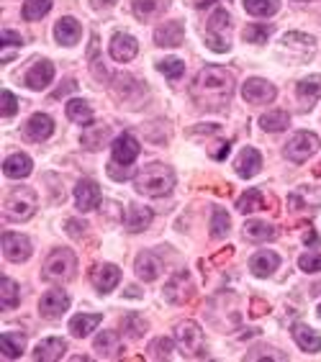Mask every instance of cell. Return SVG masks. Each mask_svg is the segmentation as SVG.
I'll use <instances>...</instances> for the list:
<instances>
[{"label":"cell","mask_w":321,"mask_h":362,"mask_svg":"<svg viewBox=\"0 0 321 362\" xmlns=\"http://www.w3.org/2000/svg\"><path fill=\"white\" fill-rule=\"evenodd\" d=\"M298 268L304 273H321V254L306 252L298 257Z\"/></svg>","instance_id":"obj_46"},{"label":"cell","mask_w":321,"mask_h":362,"mask_svg":"<svg viewBox=\"0 0 321 362\" xmlns=\"http://www.w3.org/2000/svg\"><path fill=\"white\" fill-rule=\"evenodd\" d=\"M36 193L31 188H13L3 201V213L8 221H26L36 213Z\"/></svg>","instance_id":"obj_3"},{"label":"cell","mask_w":321,"mask_h":362,"mask_svg":"<svg viewBox=\"0 0 321 362\" xmlns=\"http://www.w3.org/2000/svg\"><path fill=\"white\" fill-rule=\"evenodd\" d=\"M259 126L267 134H280V131H285L290 126V116L285 110H267V113L259 116Z\"/></svg>","instance_id":"obj_32"},{"label":"cell","mask_w":321,"mask_h":362,"mask_svg":"<svg viewBox=\"0 0 321 362\" xmlns=\"http://www.w3.org/2000/svg\"><path fill=\"white\" fill-rule=\"evenodd\" d=\"M3 257L8 262H24L31 257V242L21 234H3Z\"/></svg>","instance_id":"obj_12"},{"label":"cell","mask_w":321,"mask_h":362,"mask_svg":"<svg viewBox=\"0 0 321 362\" xmlns=\"http://www.w3.org/2000/svg\"><path fill=\"white\" fill-rule=\"evenodd\" d=\"M110 139V126L108 124H95V126H87L85 131H83V147L85 150H103L106 144H108Z\"/></svg>","instance_id":"obj_30"},{"label":"cell","mask_w":321,"mask_h":362,"mask_svg":"<svg viewBox=\"0 0 321 362\" xmlns=\"http://www.w3.org/2000/svg\"><path fill=\"white\" fill-rule=\"evenodd\" d=\"M134 188L141 196L149 198H165L175 188V173L162 162H152V165L141 167L136 178H134Z\"/></svg>","instance_id":"obj_2"},{"label":"cell","mask_w":321,"mask_h":362,"mask_svg":"<svg viewBox=\"0 0 321 362\" xmlns=\"http://www.w3.org/2000/svg\"><path fill=\"white\" fill-rule=\"evenodd\" d=\"M18 301H21L18 285L13 283L10 277L3 275V280H0V308H3V311H10V308L18 306Z\"/></svg>","instance_id":"obj_35"},{"label":"cell","mask_w":321,"mask_h":362,"mask_svg":"<svg viewBox=\"0 0 321 362\" xmlns=\"http://www.w3.org/2000/svg\"><path fill=\"white\" fill-rule=\"evenodd\" d=\"M234 93V75L224 67H206L196 80V98L204 103V108L227 106Z\"/></svg>","instance_id":"obj_1"},{"label":"cell","mask_w":321,"mask_h":362,"mask_svg":"<svg viewBox=\"0 0 321 362\" xmlns=\"http://www.w3.org/2000/svg\"><path fill=\"white\" fill-rule=\"evenodd\" d=\"M157 70L162 72L165 78L178 80V78H183L185 64H183V59H175V57H170V59H159V62H157Z\"/></svg>","instance_id":"obj_43"},{"label":"cell","mask_w":321,"mask_h":362,"mask_svg":"<svg viewBox=\"0 0 321 362\" xmlns=\"http://www.w3.org/2000/svg\"><path fill=\"white\" fill-rule=\"evenodd\" d=\"M296 95L301 101V108H311L321 98V75H308L296 85Z\"/></svg>","instance_id":"obj_23"},{"label":"cell","mask_w":321,"mask_h":362,"mask_svg":"<svg viewBox=\"0 0 321 362\" xmlns=\"http://www.w3.org/2000/svg\"><path fill=\"white\" fill-rule=\"evenodd\" d=\"M134 270H136V275H139L144 283H155L157 277H159L162 262H159V257H157V254L141 252L139 257H136V265H134Z\"/></svg>","instance_id":"obj_27"},{"label":"cell","mask_w":321,"mask_h":362,"mask_svg":"<svg viewBox=\"0 0 321 362\" xmlns=\"http://www.w3.org/2000/svg\"><path fill=\"white\" fill-rule=\"evenodd\" d=\"M75 203L83 213L93 211L101 205V188L95 180H80L78 188H75Z\"/></svg>","instance_id":"obj_15"},{"label":"cell","mask_w":321,"mask_h":362,"mask_svg":"<svg viewBox=\"0 0 321 362\" xmlns=\"http://www.w3.org/2000/svg\"><path fill=\"white\" fill-rule=\"evenodd\" d=\"M270 34H273V26L270 24H250L242 31V39L247 44H267Z\"/></svg>","instance_id":"obj_39"},{"label":"cell","mask_w":321,"mask_h":362,"mask_svg":"<svg viewBox=\"0 0 321 362\" xmlns=\"http://www.w3.org/2000/svg\"><path fill=\"white\" fill-rule=\"evenodd\" d=\"M52 134H55V121H52V116H47V113H34V116L26 121L24 136L29 142L34 144L47 142Z\"/></svg>","instance_id":"obj_11"},{"label":"cell","mask_w":321,"mask_h":362,"mask_svg":"<svg viewBox=\"0 0 321 362\" xmlns=\"http://www.w3.org/2000/svg\"><path fill=\"white\" fill-rule=\"evenodd\" d=\"M67 226H70L67 231H70L72 236H83V234H80V229H85L83 224H80V221H67Z\"/></svg>","instance_id":"obj_48"},{"label":"cell","mask_w":321,"mask_h":362,"mask_svg":"<svg viewBox=\"0 0 321 362\" xmlns=\"http://www.w3.org/2000/svg\"><path fill=\"white\" fill-rule=\"evenodd\" d=\"M183 39H185V29H183L180 21H167V24L157 26V31H155L157 47H162V49L180 47Z\"/></svg>","instance_id":"obj_16"},{"label":"cell","mask_w":321,"mask_h":362,"mask_svg":"<svg viewBox=\"0 0 321 362\" xmlns=\"http://www.w3.org/2000/svg\"><path fill=\"white\" fill-rule=\"evenodd\" d=\"M316 311H319V316H321V303H319V308H316Z\"/></svg>","instance_id":"obj_52"},{"label":"cell","mask_w":321,"mask_h":362,"mask_svg":"<svg viewBox=\"0 0 321 362\" xmlns=\"http://www.w3.org/2000/svg\"><path fill=\"white\" fill-rule=\"evenodd\" d=\"M278 90H275L273 82H267L262 78H250L242 85V98L247 103H255V106H262V103H273Z\"/></svg>","instance_id":"obj_9"},{"label":"cell","mask_w":321,"mask_h":362,"mask_svg":"<svg viewBox=\"0 0 321 362\" xmlns=\"http://www.w3.org/2000/svg\"><path fill=\"white\" fill-rule=\"evenodd\" d=\"M175 352V342L170 337H157L155 342H149L147 354L152 360H170Z\"/></svg>","instance_id":"obj_38"},{"label":"cell","mask_w":321,"mask_h":362,"mask_svg":"<svg viewBox=\"0 0 321 362\" xmlns=\"http://www.w3.org/2000/svg\"><path fill=\"white\" fill-rule=\"evenodd\" d=\"M67 118H70L72 124H90L93 121V108L87 106V101H80V98H75V101H67Z\"/></svg>","instance_id":"obj_34"},{"label":"cell","mask_w":321,"mask_h":362,"mask_svg":"<svg viewBox=\"0 0 321 362\" xmlns=\"http://www.w3.org/2000/svg\"><path fill=\"white\" fill-rule=\"evenodd\" d=\"M103 321V316L101 314H75L70 319V331H72V337H78V339H85L90 331H95V326Z\"/></svg>","instance_id":"obj_31"},{"label":"cell","mask_w":321,"mask_h":362,"mask_svg":"<svg viewBox=\"0 0 321 362\" xmlns=\"http://www.w3.org/2000/svg\"><path fill=\"white\" fill-rule=\"evenodd\" d=\"M80 36H83V29H80L78 18L72 16H64L59 18L55 24V39L57 44H62V47H72V44H78Z\"/></svg>","instance_id":"obj_21"},{"label":"cell","mask_w":321,"mask_h":362,"mask_svg":"<svg viewBox=\"0 0 321 362\" xmlns=\"http://www.w3.org/2000/svg\"><path fill=\"white\" fill-rule=\"evenodd\" d=\"M103 3H116V0H103Z\"/></svg>","instance_id":"obj_51"},{"label":"cell","mask_w":321,"mask_h":362,"mask_svg":"<svg viewBox=\"0 0 321 362\" xmlns=\"http://www.w3.org/2000/svg\"><path fill=\"white\" fill-rule=\"evenodd\" d=\"M67 308H70V296H67V291H59V288L47 291L39 301V314L44 316V319H52V321L59 319Z\"/></svg>","instance_id":"obj_10"},{"label":"cell","mask_w":321,"mask_h":362,"mask_svg":"<svg viewBox=\"0 0 321 362\" xmlns=\"http://www.w3.org/2000/svg\"><path fill=\"white\" fill-rule=\"evenodd\" d=\"M121 326H124V334H131V339H139L144 337V331H147V321L141 319L139 314H129L124 316V321H121Z\"/></svg>","instance_id":"obj_42"},{"label":"cell","mask_w":321,"mask_h":362,"mask_svg":"<svg viewBox=\"0 0 321 362\" xmlns=\"http://www.w3.org/2000/svg\"><path fill=\"white\" fill-rule=\"evenodd\" d=\"M0 349H3V360H18L26 352V334H21V331H3Z\"/></svg>","instance_id":"obj_26"},{"label":"cell","mask_w":321,"mask_h":362,"mask_svg":"<svg viewBox=\"0 0 321 362\" xmlns=\"http://www.w3.org/2000/svg\"><path fill=\"white\" fill-rule=\"evenodd\" d=\"M293 339H296V345L308 354H316L321 352V337L311 326H306V324H296L293 326Z\"/></svg>","instance_id":"obj_29"},{"label":"cell","mask_w":321,"mask_h":362,"mask_svg":"<svg viewBox=\"0 0 321 362\" xmlns=\"http://www.w3.org/2000/svg\"><path fill=\"white\" fill-rule=\"evenodd\" d=\"M75 268H78V257L70 249H55L47 257V262H44V273L41 275L49 283H64V280H72Z\"/></svg>","instance_id":"obj_6"},{"label":"cell","mask_w":321,"mask_h":362,"mask_svg":"<svg viewBox=\"0 0 321 362\" xmlns=\"http://www.w3.org/2000/svg\"><path fill=\"white\" fill-rule=\"evenodd\" d=\"M175 342L188 357H201L206 352V334L196 321H180L175 326Z\"/></svg>","instance_id":"obj_7"},{"label":"cell","mask_w":321,"mask_h":362,"mask_svg":"<svg viewBox=\"0 0 321 362\" xmlns=\"http://www.w3.org/2000/svg\"><path fill=\"white\" fill-rule=\"evenodd\" d=\"M252 308H255V311H252L255 316H262L267 311V303H262V301H252Z\"/></svg>","instance_id":"obj_49"},{"label":"cell","mask_w":321,"mask_h":362,"mask_svg":"<svg viewBox=\"0 0 321 362\" xmlns=\"http://www.w3.org/2000/svg\"><path fill=\"white\" fill-rule=\"evenodd\" d=\"M139 142H136V136H131L129 131L121 136H116L113 139V147H110V154H113V162H118V165H131L134 159L139 157Z\"/></svg>","instance_id":"obj_13"},{"label":"cell","mask_w":321,"mask_h":362,"mask_svg":"<svg viewBox=\"0 0 321 362\" xmlns=\"http://www.w3.org/2000/svg\"><path fill=\"white\" fill-rule=\"evenodd\" d=\"M108 52H110V57H113L116 62L126 64V62H131L134 57H136L139 44H136V39L129 36V34H116V36L110 39V44H108Z\"/></svg>","instance_id":"obj_17"},{"label":"cell","mask_w":321,"mask_h":362,"mask_svg":"<svg viewBox=\"0 0 321 362\" xmlns=\"http://www.w3.org/2000/svg\"><path fill=\"white\" fill-rule=\"evenodd\" d=\"M190 298H193V280H190V275L185 270H180V273H175V275L167 280L165 301L180 306V303H188Z\"/></svg>","instance_id":"obj_8"},{"label":"cell","mask_w":321,"mask_h":362,"mask_svg":"<svg viewBox=\"0 0 321 362\" xmlns=\"http://www.w3.org/2000/svg\"><path fill=\"white\" fill-rule=\"evenodd\" d=\"M0 41H3V47H21V44H24L21 34L8 31V29H3V36H0Z\"/></svg>","instance_id":"obj_47"},{"label":"cell","mask_w":321,"mask_h":362,"mask_svg":"<svg viewBox=\"0 0 321 362\" xmlns=\"http://www.w3.org/2000/svg\"><path fill=\"white\" fill-rule=\"evenodd\" d=\"M229 31H231V16H229L227 8H216L208 18V26H206V41H208V49L213 52H229L231 44H229Z\"/></svg>","instance_id":"obj_4"},{"label":"cell","mask_w":321,"mask_h":362,"mask_svg":"<svg viewBox=\"0 0 321 362\" xmlns=\"http://www.w3.org/2000/svg\"><path fill=\"white\" fill-rule=\"evenodd\" d=\"M162 0H134V16L139 18V21H149V18H155L159 10H162Z\"/></svg>","instance_id":"obj_40"},{"label":"cell","mask_w":321,"mask_h":362,"mask_svg":"<svg viewBox=\"0 0 321 362\" xmlns=\"http://www.w3.org/2000/svg\"><path fill=\"white\" fill-rule=\"evenodd\" d=\"M316 152H319V136L313 131H296L283 147V157L293 162V165H304Z\"/></svg>","instance_id":"obj_5"},{"label":"cell","mask_w":321,"mask_h":362,"mask_svg":"<svg viewBox=\"0 0 321 362\" xmlns=\"http://www.w3.org/2000/svg\"><path fill=\"white\" fill-rule=\"evenodd\" d=\"M244 236H247L250 242H270L275 236V229L270 226V224H265V221L252 219L244 224Z\"/></svg>","instance_id":"obj_33"},{"label":"cell","mask_w":321,"mask_h":362,"mask_svg":"<svg viewBox=\"0 0 321 362\" xmlns=\"http://www.w3.org/2000/svg\"><path fill=\"white\" fill-rule=\"evenodd\" d=\"M24 80L31 90H44V87L55 80V64L49 62V59H41V62H36L31 70L26 72Z\"/></svg>","instance_id":"obj_22"},{"label":"cell","mask_w":321,"mask_h":362,"mask_svg":"<svg viewBox=\"0 0 321 362\" xmlns=\"http://www.w3.org/2000/svg\"><path fill=\"white\" fill-rule=\"evenodd\" d=\"M236 208H239L242 213L259 211V208H262V196H259V190H247V193L236 201Z\"/></svg>","instance_id":"obj_44"},{"label":"cell","mask_w":321,"mask_h":362,"mask_svg":"<svg viewBox=\"0 0 321 362\" xmlns=\"http://www.w3.org/2000/svg\"><path fill=\"white\" fill-rule=\"evenodd\" d=\"M298 3H308V0H298Z\"/></svg>","instance_id":"obj_53"},{"label":"cell","mask_w":321,"mask_h":362,"mask_svg":"<svg viewBox=\"0 0 321 362\" xmlns=\"http://www.w3.org/2000/svg\"><path fill=\"white\" fill-rule=\"evenodd\" d=\"M244 10L259 18L275 16L280 10V0H244Z\"/></svg>","instance_id":"obj_36"},{"label":"cell","mask_w":321,"mask_h":362,"mask_svg":"<svg viewBox=\"0 0 321 362\" xmlns=\"http://www.w3.org/2000/svg\"><path fill=\"white\" fill-rule=\"evenodd\" d=\"M90 283H93V288L98 293H110L121 283V270L116 265H108V262L106 265H95L90 270Z\"/></svg>","instance_id":"obj_14"},{"label":"cell","mask_w":321,"mask_h":362,"mask_svg":"<svg viewBox=\"0 0 321 362\" xmlns=\"http://www.w3.org/2000/svg\"><path fill=\"white\" fill-rule=\"evenodd\" d=\"M31 157H26V154H10V157L3 159V175L10 178V180H21L26 175L31 173Z\"/></svg>","instance_id":"obj_28"},{"label":"cell","mask_w":321,"mask_h":362,"mask_svg":"<svg viewBox=\"0 0 321 362\" xmlns=\"http://www.w3.org/2000/svg\"><path fill=\"white\" fill-rule=\"evenodd\" d=\"M64 352H67V342H64V339H59V337H52V339H44V342H39L31 357L36 362H57V360H62Z\"/></svg>","instance_id":"obj_20"},{"label":"cell","mask_w":321,"mask_h":362,"mask_svg":"<svg viewBox=\"0 0 321 362\" xmlns=\"http://www.w3.org/2000/svg\"><path fill=\"white\" fill-rule=\"evenodd\" d=\"M93 349L98 352L101 360H116L124 352V345H121V337L116 331H101L93 342Z\"/></svg>","instance_id":"obj_18"},{"label":"cell","mask_w":321,"mask_h":362,"mask_svg":"<svg viewBox=\"0 0 321 362\" xmlns=\"http://www.w3.org/2000/svg\"><path fill=\"white\" fill-rule=\"evenodd\" d=\"M236 175L239 178H255V175L259 173V167H262V154H259L255 147H244L242 150V154L236 157Z\"/></svg>","instance_id":"obj_25"},{"label":"cell","mask_w":321,"mask_h":362,"mask_svg":"<svg viewBox=\"0 0 321 362\" xmlns=\"http://www.w3.org/2000/svg\"><path fill=\"white\" fill-rule=\"evenodd\" d=\"M280 268V257L273 252V249H259L250 257V270L252 275L257 277H270L275 270Z\"/></svg>","instance_id":"obj_19"},{"label":"cell","mask_w":321,"mask_h":362,"mask_svg":"<svg viewBox=\"0 0 321 362\" xmlns=\"http://www.w3.org/2000/svg\"><path fill=\"white\" fill-rule=\"evenodd\" d=\"M16 110H18L16 95L10 93V90H3V95H0V113H3V118L16 116Z\"/></svg>","instance_id":"obj_45"},{"label":"cell","mask_w":321,"mask_h":362,"mask_svg":"<svg viewBox=\"0 0 321 362\" xmlns=\"http://www.w3.org/2000/svg\"><path fill=\"white\" fill-rule=\"evenodd\" d=\"M229 229H231V219H229V213L224 208H216L211 213V236L213 239H224L229 234Z\"/></svg>","instance_id":"obj_41"},{"label":"cell","mask_w":321,"mask_h":362,"mask_svg":"<svg viewBox=\"0 0 321 362\" xmlns=\"http://www.w3.org/2000/svg\"><path fill=\"white\" fill-rule=\"evenodd\" d=\"M52 10V0H26L24 8H21V16L26 21H41Z\"/></svg>","instance_id":"obj_37"},{"label":"cell","mask_w":321,"mask_h":362,"mask_svg":"<svg viewBox=\"0 0 321 362\" xmlns=\"http://www.w3.org/2000/svg\"><path fill=\"white\" fill-rule=\"evenodd\" d=\"M229 154V142H224V144H219V150L213 152V157L216 159H224Z\"/></svg>","instance_id":"obj_50"},{"label":"cell","mask_w":321,"mask_h":362,"mask_svg":"<svg viewBox=\"0 0 321 362\" xmlns=\"http://www.w3.org/2000/svg\"><path fill=\"white\" fill-rule=\"evenodd\" d=\"M152 219H155V213L149 211V208H144V205L131 203L124 211V224H126V229H129V231H134V234H139V231L149 229Z\"/></svg>","instance_id":"obj_24"}]
</instances>
